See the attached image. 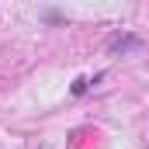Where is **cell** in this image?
Masks as SVG:
<instances>
[{
	"label": "cell",
	"instance_id": "cell-1",
	"mask_svg": "<svg viewBox=\"0 0 149 149\" xmlns=\"http://www.w3.org/2000/svg\"><path fill=\"white\" fill-rule=\"evenodd\" d=\"M135 45H139L135 35H111V38H108V52H111V56L125 52V49H135Z\"/></svg>",
	"mask_w": 149,
	"mask_h": 149
},
{
	"label": "cell",
	"instance_id": "cell-2",
	"mask_svg": "<svg viewBox=\"0 0 149 149\" xmlns=\"http://www.w3.org/2000/svg\"><path fill=\"white\" fill-rule=\"evenodd\" d=\"M87 83H90V80H76V83H73V94H83V90H87Z\"/></svg>",
	"mask_w": 149,
	"mask_h": 149
}]
</instances>
